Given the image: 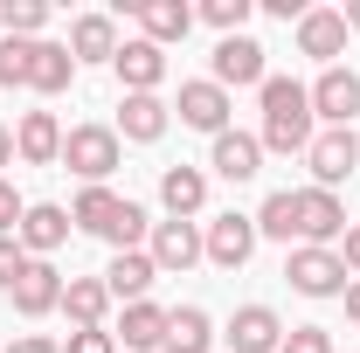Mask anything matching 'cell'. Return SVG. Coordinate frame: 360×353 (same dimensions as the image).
Instances as JSON below:
<instances>
[{
  "instance_id": "cell-1",
  "label": "cell",
  "mask_w": 360,
  "mask_h": 353,
  "mask_svg": "<svg viewBox=\"0 0 360 353\" xmlns=\"http://www.w3.org/2000/svg\"><path fill=\"white\" fill-rule=\"evenodd\" d=\"M264 153H305L312 146V90L298 77H264Z\"/></svg>"
},
{
  "instance_id": "cell-2",
  "label": "cell",
  "mask_w": 360,
  "mask_h": 353,
  "mask_svg": "<svg viewBox=\"0 0 360 353\" xmlns=\"http://www.w3.org/2000/svg\"><path fill=\"white\" fill-rule=\"evenodd\" d=\"M70 222L90 229V236H104L111 250H139L146 236H153V222L139 208L132 194H111V187H84L77 201H70Z\"/></svg>"
},
{
  "instance_id": "cell-3",
  "label": "cell",
  "mask_w": 360,
  "mask_h": 353,
  "mask_svg": "<svg viewBox=\"0 0 360 353\" xmlns=\"http://www.w3.org/2000/svg\"><path fill=\"white\" fill-rule=\"evenodd\" d=\"M63 167L84 180V187H104V180L125 167V139L111 125H70L63 132Z\"/></svg>"
},
{
  "instance_id": "cell-4",
  "label": "cell",
  "mask_w": 360,
  "mask_h": 353,
  "mask_svg": "<svg viewBox=\"0 0 360 353\" xmlns=\"http://www.w3.org/2000/svg\"><path fill=\"white\" fill-rule=\"evenodd\" d=\"M284 277H291V291L298 298H347V264H340V250H312V243H298L291 257H284Z\"/></svg>"
},
{
  "instance_id": "cell-5",
  "label": "cell",
  "mask_w": 360,
  "mask_h": 353,
  "mask_svg": "<svg viewBox=\"0 0 360 353\" xmlns=\"http://www.w3.org/2000/svg\"><path fill=\"white\" fill-rule=\"evenodd\" d=\"M305 167H312V187L340 194V187L360 174V139H354V132H312V146H305Z\"/></svg>"
},
{
  "instance_id": "cell-6",
  "label": "cell",
  "mask_w": 360,
  "mask_h": 353,
  "mask_svg": "<svg viewBox=\"0 0 360 353\" xmlns=\"http://www.w3.org/2000/svg\"><path fill=\"white\" fill-rule=\"evenodd\" d=\"M201 257H208L215 270H243L250 257H257V215H236V208L215 215L208 229H201Z\"/></svg>"
},
{
  "instance_id": "cell-7",
  "label": "cell",
  "mask_w": 360,
  "mask_h": 353,
  "mask_svg": "<svg viewBox=\"0 0 360 353\" xmlns=\"http://www.w3.org/2000/svg\"><path fill=\"white\" fill-rule=\"evenodd\" d=\"M340 236H347V201L326 194V187H298V243L340 250Z\"/></svg>"
},
{
  "instance_id": "cell-8",
  "label": "cell",
  "mask_w": 360,
  "mask_h": 353,
  "mask_svg": "<svg viewBox=\"0 0 360 353\" xmlns=\"http://www.w3.org/2000/svg\"><path fill=\"white\" fill-rule=\"evenodd\" d=\"M360 111V70H347V63H333V70H319L312 84V118H326V132H347Z\"/></svg>"
},
{
  "instance_id": "cell-9",
  "label": "cell",
  "mask_w": 360,
  "mask_h": 353,
  "mask_svg": "<svg viewBox=\"0 0 360 353\" xmlns=\"http://www.w3.org/2000/svg\"><path fill=\"white\" fill-rule=\"evenodd\" d=\"M63 284H70V277L49 264V257H28V270L14 277V291H7V298H14L21 319H49V312H63Z\"/></svg>"
},
{
  "instance_id": "cell-10",
  "label": "cell",
  "mask_w": 360,
  "mask_h": 353,
  "mask_svg": "<svg viewBox=\"0 0 360 353\" xmlns=\"http://www.w3.org/2000/svg\"><path fill=\"white\" fill-rule=\"evenodd\" d=\"M264 42H257V35H222V42H215V84L222 90H264Z\"/></svg>"
},
{
  "instance_id": "cell-11",
  "label": "cell",
  "mask_w": 360,
  "mask_h": 353,
  "mask_svg": "<svg viewBox=\"0 0 360 353\" xmlns=\"http://www.w3.org/2000/svg\"><path fill=\"white\" fill-rule=\"evenodd\" d=\"M146 257L160 264V277H180V270L201 264V222H153V243Z\"/></svg>"
},
{
  "instance_id": "cell-12",
  "label": "cell",
  "mask_w": 360,
  "mask_h": 353,
  "mask_svg": "<svg viewBox=\"0 0 360 353\" xmlns=\"http://www.w3.org/2000/svg\"><path fill=\"white\" fill-rule=\"evenodd\" d=\"M174 111H180V125H194V132L222 139L236 104H229V90L215 84V77H201V84H180V104H174Z\"/></svg>"
},
{
  "instance_id": "cell-13",
  "label": "cell",
  "mask_w": 360,
  "mask_h": 353,
  "mask_svg": "<svg viewBox=\"0 0 360 353\" xmlns=\"http://www.w3.org/2000/svg\"><path fill=\"white\" fill-rule=\"evenodd\" d=\"M111 70H118V84H125V97H153V90L167 84V49H153L146 35H139V42H118V56H111Z\"/></svg>"
},
{
  "instance_id": "cell-14",
  "label": "cell",
  "mask_w": 360,
  "mask_h": 353,
  "mask_svg": "<svg viewBox=\"0 0 360 353\" xmlns=\"http://www.w3.org/2000/svg\"><path fill=\"white\" fill-rule=\"evenodd\" d=\"M125 14L146 28V42H153V49L187 42V28H194V7H187V0H125Z\"/></svg>"
},
{
  "instance_id": "cell-15",
  "label": "cell",
  "mask_w": 360,
  "mask_h": 353,
  "mask_svg": "<svg viewBox=\"0 0 360 353\" xmlns=\"http://www.w3.org/2000/svg\"><path fill=\"white\" fill-rule=\"evenodd\" d=\"M70 229H77L70 208H56V201H28V215H21L14 236H21V250H28V257H56V250L70 243Z\"/></svg>"
},
{
  "instance_id": "cell-16",
  "label": "cell",
  "mask_w": 360,
  "mask_h": 353,
  "mask_svg": "<svg viewBox=\"0 0 360 353\" xmlns=\"http://www.w3.org/2000/svg\"><path fill=\"white\" fill-rule=\"evenodd\" d=\"M167 125H174V104L153 90V97H125V104H118V125H111V132L132 139V146H153V139H167Z\"/></svg>"
},
{
  "instance_id": "cell-17",
  "label": "cell",
  "mask_w": 360,
  "mask_h": 353,
  "mask_svg": "<svg viewBox=\"0 0 360 353\" xmlns=\"http://www.w3.org/2000/svg\"><path fill=\"white\" fill-rule=\"evenodd\" d=\"M14 160H28V167H56V160H63V125H56V111H21V125H14Z\"/></svg>"
},
{
  "instance_id": "cell-18",
  "label": "cell",
  "mask_w": 360,
  "mask_h": 353,
  "mask_svg": "<svg viewBox=\"0 0 360 353\" xmlns=\"http://www.w3.org/2000/svg\"><path fill=\"white\" fill-rule=\"evenodd\" d=\"M153 277H160V264H153L146 250H111V264H104V291H111V305H118V298L139 305V298L153 291Z\"/></svg>"
},
{
  "instance_id": "cell-19",
  "label": "cell",
  "mask_w": 360,
  "mask_h": 353,
  "mask_svg": "<svg viewBox=\"0 0 360 353\" xmlns=\"http://www.w3.org/2000/svg\"><path fill=\"white\" fill-rule=\"evenodd\" d=\"M222 340H229L236 353H277V347H284V319H277L270 305H243L236 319H229Z\"/></svg>"
},
{
  "instance_id": "cell-20",
  "label": "cell",
  "mask_w": 360,
  "mask_h": 353,
  "mask_svg": "<svg viewBox=\"0 0 360 353\" xmlns=\"http://www.w3.org/2000/svg\"><path fill=\"white\" fill-rule=\"evenodd\" d=\"M70 84H77V56H70V42H35V49H28V90H35V97H63Z\"/></svg>"
},
{
  "instance_id": "cell-21",
  "label": "cell",
  "mask_w": 360,
  "mask_h": 353,
  "mask_svg": "<svg viewBox=\"0 0 360 353\" xmlns=\"http://www.w3.org/2000/svg\"><path fill=\"white\" fill-rule=\"evenodd\" d=\"M160 208H167V222H194L208 208V174L201 167H167L160 174Z\"/></svg>"
},
{
  "instance_id": "cell-22",
  "label": "cell",
  "mask_w": 360,
  "mask_h": 353,
  "mask_svg": "<svg viewBox=\"0 0 360 353\" xmlns=\"http://www.w3.org/2000/svg\"><path fill=\"white\" fill-rule=\"evenodd\" d=\"M298 56H312L333 70V56H347V21L333 14V7H305V21H298Z\"/></svg>"
},
{
  "instance_id": "cell-23",
  "label": "cell",
  "mask_w": 360,
  "mask_h": 353,
  "mask_svg": "<svg viewBox=\"0 0 360 353\" xmlns=\"http://www.w3.org/2000/svg\"><path fill=\"white\" fill-rule=\"evenodd\" d=\"M208 167H215L222 180H257V174H264V139L229 125V132L215 139V153H208Z\"/></svg>"
},
{
  "instance_id": "cell-24",
  "label": "cell",
  "mask_w": 360,
  "mask_h": 353,
  "mask_svg": "<svg viewBox=\"0 0 360 353\" xmlns=\"http://www.w3.org/2000/svg\"><path fill=\"white\" fill-rule=\"evenodd\" d=\"M70 56H77V70L84 63H111L118 56V21L111 14H77L70 21Z\"/></svg>"
},
{
  "instance_id": "cell-25",
  "label": "cell",
  "mask_w": 360,
  "mask_h": 353,
  "mask_svg": "<svg viewBox=\"0 0 360 353\" xmlns=\"http://www.w3.org/2000/svg\"><path fill=\"white\" fill-rule=\"evenodd\" d=\"M63 312H70L77 333L104 326V319H111V291H104V277H70V284H63Z\"/></svg>"
},
{
  "instance_id": "cell-26",
  "label": "cell",
  "mask_w": 360,
  "mask_h": 353,
  "mask_svg": "<svg viewBox=\"0 0 360 353\" xmlns=\"http://www.w3.org/2000/svg\"><path fill=\"white\" fill-rule=\"evenodd\" d=\"M111 340H125L132 353H153V347H167V305H153V298L125 305V319H118V333H111Z\"/></svg>"
},
{
  "instance_id": "cell-27",
  "label": "cell",
  "mask_w": 360,
  "mask_h": 353,
  "mask_svg": "<svg viewBox=\"0 0 360 353\" xmlns=\"http://www.w3.org/2000/svg\"><path fill=\"white\" fill-rule=\"evenodd\" d=\"M215 347V319L201 305H174L167 312V347L160 353H208Z\"/></svg>"
},
{
  "instance_id": "cell-28",
  "label": "cell",
  "mask_w": 360,
  "mask_h": 353,
  "mask_svg": "<svg viewBox=\"0 0 360 353\" xmlns=\"http://www.w3.org/2000/svg\"><path fill=\"white\" fill-rule=\"evenodd\" d=\"M291 243L298 236V194L291 187H277V194H264V208H257V243Z\"/></svg>"
},
{
  "instance_id": "cell-29",
  "label": "cell",
  "mask_w": 360,
  "mask_h": 353,
  "mask_svg": "<svg viewBox=\"0 0 360 353\" xmlns=\"http://www.w3.org/2000/svg\"><path fill=\"white\" fill-rule=\"evenodd\" d=\"M0 28H7L14 42H42L49 7H42V0H0Z\"/></svg>"
},
{
  "instance_id": "cell-30",
  "label": "cell",
  "mask_w": 360,
  "mask_h": 353,
  "mask_svg": "<svg viewBox=\"0 0 360 353\" xmlns=\"http://www.w3.org/2000/svg\"><path fill=\"white\" fill-rule=\"evenodd\" d=\"M250 14H257V0H201V7H194V21H208L215 35H243Z\"/></svg>"
},
{
  "instance_id": "cell-31",
  "label": "cell",
  "mask_w": 360,
  "mask_h": 353,
  "mask_svg": "<svg viewBox=\"0 0 360 353\" xmlns=\"http://www.w3.org/2000/svg\"><path fill=\"white\" fill-rule=\"evenodd\" d=\"M28 49H35V42H14V35H0V84H7V90H14V84L28 90Z\"/></svg>"
},
{
  "instance_id": "cell-32",
  "label": "cell",
  "mask_w": 360,
  "mask_h": 353,
  "mask_svg": "<svg viewBox=\"0 0 360 353\" xmlns=\"http://www.w3.org/2000/svg\"><path fill=\"white\" fill-rule=\"evenodd\" d=\"M277 353H333V333H326V326H291Z\"/></svg>"
},
{
  "instance_id": "cell-33",
  "label": "cell",
  "mask_w": 360,
  "mask_h": 353,
  "mask_svg": "<svg viewBox=\"0 0 360 353\" xmlns=\"http://www.w3.org/2000/svg\"><path fill=\"white\" fill-rule=\"evenodd\" d=\"M28 270V250H21V236H0V291H14V277Z\"/></svg>"
},
{
  "instance_id": "cell-34",
  "label": "cell",
  "mask_w": 360,
  "mask_h": 353,
  "mask_svg": "<svg viewBox=\"0 0 360 353\" xmlns=\"http://www.w3.org/2000/svg\"><path fill=\"white\" fill-rule=\"evenodd\" d=\"M21 215H28V201L14 194V180H0V236H14V229H21Z\"/></svg>"
},
{
  "instance_id": "cell-35",
  "label": "cell",
  "mask_w": 360,
  "mask_h": 353,
  "mask_svg": "<svg viewBox=\"0 0 360 353\" xmlns=\"http://www.w3.org/2000/svg\"><path fill=\"white\" fill-rule=\"evenodd\" d=\"M63 353H118V340L104 333V326H90V333H70V347Z\"/></svg>"
},
{
  "instance_id": "cell-36",
  "label": "cell",
  "mask_w": 360,
  "mask_h": 353,
  "mask_svg": "<svg viewBox=\"0 0 360 353\" xmlns=\"http://www.w3.org/2000/svg\"><path fill=\"white\" fill-rule=\"evenodd\" d=\"M340 264L347 277H360V222H347V236H340Z\"/></svg>"
},
{
  "instance_id": "cell-37",
  "label": "cell",
  "mask_w": 360,
  "mask_h": 353,
  "mask_svg": "<svg viewBox=\"0 0 360 353\" xmlns=\"http://www.w3.org/2000/svg\"><path fill=\"white\" fill-rule=\"evenodd\" d=\"M7 353H63V347H56L49 333H21V340H14V347H7Z\"/></svg>"
},
{
  "instance_id": "cell-38",
  "label": "cell",
  "mask_w": 360,
  "mask_h": 353,
  "mask_svg": "<svg viewBox=\"0 0 360 353\" xmlns=\"http://www.w3.org/2000/svg\"><path fill=\"white\" fill-rule=\"evenodd\" d=\"M347 319H354V326H360V277H354V284H347Z\"/></svg>"
},
{
  "instance_id": "cell-39",
  "label": "cell",
  "mask_w": 360,
  "mask_h": 353,
  "mask_svg": "<svg viewBox=\"0 0 360 353\" xmlns=\"http://www.w3.org/2000/svg\"><path fill=\"white\" fill-rule=\"evenodd\" d=\"M0 167H14V132L0 125Z\"/></svg>"
},
{
  "instance_id": "cell-40",
  "label": "cell",
  "mask_w": 360,
  "mask_h": 353,
  "mask_svg": "<svg viewBox=\"0 0 360 353\" xmlns=\"http://www.w3.org/2000/svg\"><path fill=\"white\" fill-rule=\"evenodd\" d=\"M340 21H347V35H360V0H347V14H340Z\"/></svg>"
},
{
  "instance_id": "cell-41",
  "label": "cell",
  "mask_w": 360,
  "mask_h": 353,
  "mask_svg": "<svg viewBox=\"0 0 360 353\" xmlns=\"http://www.w3.org/2000/svg\"><path fill=\"white\" fill-rule=\"evenodd\" d=\"M354 139H360V132H354Z\"/></svg>"
}]
</instances>
